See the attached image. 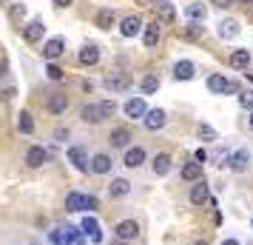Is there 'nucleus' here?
Instances as JSON below:
<instances>
[{
	"instance_id": "obj_13",
	"label": "nucleus",
	"mask_w": 253,
	"mask_h": 245,
	"mask_svg": "<svg viewBox=\"0 0 253 245\" xmlns=\"http://www.w3.org/2000/svg\"><path fill=\"white\" fill-rule=\"evenodd\" d=\"M165 120H168V117H165V111H162V108H151L142 123H145V129H148V131H160L162 126H165Z\"/></svg>"
},
{
	"instance_id": "obj_40",
	"label": "nucleus",
	"mask_w": 253,
	"mask_h": 245,
	"mask_svg": "<svg viewBox=\"0 0 253 245\" xmlns=\"http://www.w3.org/2000/svg\"><path fill=\"white\" fill-rule=\"evenodd\" d=\"M12 94H14V89H6V92H0V100H3V103H9V100H12Z\"/></svg>"
},
{
	"instance_id": "obj_30",
	"label": "nucleus",
	"mask_w": 253,
	"mask_h": 245,
	"mask_svg": "<svg viewBox=\"0 0 253 245\" xmlns=\"http://www.w3.org/2000/svg\"><path fill=\"white\" fill-rule=\"evenodd\" d=\"M114 20H117V14L111 12V9H100V12H97V26H100V29H111Z\"/></svg>"
},
{
	"instance_id": "obj_9",
	"label": "nucleus",
	"mask_w": 253,
	"mask_h": 245,
	"mask_svg": "<svg viewBox=\"0 0 253 245\" xmlns=\"http://www.w3.org/2000/svg\"><path fill=\"white\" fill-rule=\"evenodd\" d=\"M126 114L131 117V120H145V114H148V108H145V100L142 97H131V100H126Z\"/></svg>"
},
{
	"instance_id": "obj_7",
	"label": "nucleus",
	"mask_w": 253,
	"mask_h": 245,
	"mask_svg": "<svg viewBox=\"0 0 253 245\" xmlns=\"http://www.w3.org/2000/svg\"><path fill=\"white\" fill-rule=\"evenodd\" d=\"M80 117H83V123H91V126H100L105 120V111H103V105L100 103H88L85 108L80 111Z\"/></svg>"
},
{
	"instance_id": "obj_45",
	"label": "nucleus",
	"mask_w": 253,
	"mask_h": 245,
	"mask_svg": "<svg viewBox=\"0 0 253 245\" xmlns=\"http://www.w3.org/2000/svg\"><path fill=\"white\" fill-rule=\"evenodd\" d=\"M222 245H242V243H239V240H225Z\"/></svg>"
},
{
	"instance_id": "obj_37",
	"label": "nucleus",
	"mask_w": 253,
	"mask_h": 245,
	"mask_svg": "<svg viewBox=\"0 0 253 245\" xmlns=\"http://www.w3.org/2000/svg\"><path fill=\"white\" fill-rule=\"evenodd\" d=\"M100 105H103V111H105V117H111V114H114V111H117V105H114V100H103V103H100Z\"/></svg>"
},
{
	"instance_id": "obj_10",
	"label": "nucleus",
	"mask_w": 253,
	"mask_h": 245,
	"mask_svg": "<svg viewBox=\"0 0 253 245\" xmlns=\"http://www.w3.org/2000/svg\"><path fill=\"white\" fill-rule=\"evenodd\" d=\"M46 108L51 111V114H63V111L69 108V97H66L63 92H51L48 100H46Z\"/></svg>"
},
{
	"instance_id": "obj_48",
	"label": "nucleus",
	"mask_w": 253,
	"mask_h": 245,
	"mask_svg": "<svg viewBox=\"0 0 253 245\" xmlns=\"http://www.w3.org/2000/svg\"><path fill=\"white\" fill-rule=\"evenodd\" d=\"M196 245H208V243H196Z\"/></svg>"
},
{
	"instance_id": "obj_5",
	"label": "nucleus",
	"mask_w": 253,
	"mask_h": 245,
	"mask_svg": "<svg viewBox=\"0 0 253 245\" xmlns=\"http://www.w3.org/2000/svg\"><path fill=\"white\" fill-rule=\"evenodd\" d=\"M142 29H145L142 17H139V14H131V17H126V20L120 23V35L123 37H137Z\"/></svg>"
},
{
	"instance_id": "obj_1",
	"label": "nucleus",
	"mask_w": 253,
	"mask_h": 245,
	"mask_svg": "<svg viewBox=\"0 0 253 245\" xmlns=\"http://www.w3.org/2000/svg\"><path fill=\"white\" fill-rule=\"evenodd\" d=\"M114 237L120 240V243H134V240L139 237V225H137L134 220H123V222H117Z\"/></svg>"
},
{
	"instance_id": "obj_42",
	"label": "nucleus",
	"mask_w": 253,
	"mask_h": 245,
	"mask_svg": "<svg viewBox=\"0 0 253 245\" xmlns=\"http://www.w3.org/2000/svg\"><path fill=\"white\" fill-rule=\"evenodd\" d=\"M71 3H74V0H54V6H57V9H69Z\"/></svg>"
},
{
	"instance_id": "obj_41",
	"label": "nucleus",
	"mask_w": 253,
	"mask_h": 245,
	"mask_svg": "<svg viewBox=\"0 0 253 245\" xmlns=\"http://www.w3.org/2000/svg\"><path fill=\"white\" fill-rule=\"evenodd\" d=\"M85 208H88V211L97 208V197H85Z\"/></svg>"
},
{
	"instance_id": "obj_31",
	"label": "nucleus",
	"mask_w": 253,
	"mask_h": 245,
	"mask_svg": "<svg viewBox=\"0 0 253 245\" xmlns=\"http://www.w3.org/2000/svg\"><path fill=\"white\" fill-rule=\"evenodd\" d=\"M17 129H20V134H32V131H35V120H32L29 111H20V117H17Z\"/></svg>"
},
{
	"instance_id": "obj_38",
	"label": "nucleus",
	"mask_w": 253,
	"mask_h": 245,
	"mask_svg": "<svg viewBox=\"0 0 253 245\" xmlns=\"http://www.w3.org/2000/svg\"><path fill=\"white\" fill-rule=\"evenodd\" d=\"M6 74H9V60L0 57V77H6Z\"/></svg>"
},
{
	"instance_id": "obj_24",
	"label": "nucleus",
	"mask_w": 253,
	"mask_h": 245,
	"mask_svg": "<svg viewBox=\"0 0 253 245\" xmlns=\"http://www.w3.org/2000/svg\"><path fill=\"white\" fill-rule=\"evenodd\" d=\"M91 171L94 174H108V171H111V157H108V154H94Z\"/></svg>"
},
{
	"instance_id": "obj_22",
	"label": "nucleus",
	"mask_w": 253,
	"mask_h": 245,
	"mask_svg": "<svg viewBox=\"0 0 253 245\" xmlns=\"http://www.w3.org/2000/svg\"><path fill=\"white\" fill-rule=\"evenodd\" d=\"M230 66L233 69H248L251 66V51L248 49H233L230 51Z\"/></svg>"
},
{
	"instance_id": "obj_20",
	"label": "nucleus",
	"mask_w": 253,
	"mask_h": 245,
	"mask_svg": "<svg viewBox=\"0 0 253 245\" xmlns=\"http://www.w3.org/2000/svg\"><path fill=\"white\" fill-rule=\"evenodd\" d=\"M194 74H196V69H194L191 60H179V63L173 66V77H176V80H194Z\"/></svg>"
},
{
	"instance_id": "obj_12",
	"label": "nucleus",
	"mask_w": 253,
	"mask_h": 245,
	"mask_svg": "<svg viewBox=\"0 0 253 245\" xmlns=\"http://www.w3.org/2000/svg\"><path fill=\"white\" fill-rule=\"evenodd\" d=\"M46 160H48V151L43 146H32V148L26 151V165H29V168H40Z\"/></svg>"
},
{
	"instance_id": "obj_27",
	"label": "nucleus",
	"mask_w": 253,
	"mask_h": 245,
	"mask_svg": "<svg viewBox=\"0 0 253 245\" xmlns=\"http://www.w3.org/2000/svg\"><path fill=\"white\" fill-rule=\"evenodd\" d=\"M191 202H194V205H205L208 202V186L202 183V180L191 188Z\"/></svg>"
},
{
	"instance_id": "obj_50",
	"label": "nucleus",
	"mask_w": 253,
	"mask_h": 245,
	"mask_svg": "<svg viewBox=\"0 0 253 245\" xmlns=\"http://www.w3.org/2000/svg\"><path fill=\"white\" fill-rule=\"evenodd\" d=\"M0 3H3V0H0Z\"/></svg>"
},
{
	"instance_id": "obj_23",
	"label": "nucleus",
	"mask_w": 253,
	"mask_h": 245,
	"mask_svg": "<svg viewBox=\"0 0 253 245\" xmlns=\"http://www.w3.org/2000/svg\"><path fill=\"white\" fill-rule=\"evenodd\" d=\"M182 180L185 183H199L202 180V163H188V165H182Z\"/></svg>"
},
{
	"instance_id": "obj_34",
	"label": "nucleus",
	"mask_w": 253,
	"mask_h": 245,
	"mask_svg": "<svg viewBox=\"0 0 253 245\" xmlns=\"http://www.w3.org/2000/svg\"><path fill=\"white\" fill-rule=\"evenodd\" d=\"M46 77H48V80H54V83H60L63 77H66V71L60 69L57 63H48V66H46Z\"/></svg>"
},
{
	"instance_id": "obj_14",
	"label": "nucleus",
	"mask_w": 253,
	"mask_h": 245,
	"mask_svg": "<svg viewBox=\"0 0 253 245\" xmlns=\"http://www.w3.org/2000/svg\"><path fill=\"white\" fill-rule=\"evenodd\" d=\"M128 86H131L128 74H120V71H117V74H108V77H105V89H108V92H126Z\"/></svg>"
},
{
	"instance_id": "obj_11",
	"label": "nucleus",
	"mask_w": 253,
	"mask_h": 245,
	"mask_svg": "<svg viewBox=\"0 0 253 245\" xmlns=\"http://www.w3.org/2000/svg\"><path fill=\"white\" fill-rule=\"evenodd\" d=\"M43 35H46V23H43V20H32V23H26L23 37L29 40V43H40Z\"/></svg>"
},
{
	"instance_id": "obj_33",
	"label": "nucleus",
	"mask_w": 253,
	"mask_h": 245,
	"mask_svg": "<svg viewBox=\"0 0 253 245\" xmlns=\"http://www.w3.org/2000/svg\"><path fill=\"white\" fill-rule=\"evenodd\" d=\"M196 134H199V140H202V143H213V140H216V129H213V126H208V123H199Z\"/></svg>"
},
{
	"instance_id": "obj_15",
	"label": "nucleus",
	"mask_w": 253,
	"mask_h": 245,
	"mask_svg": "<svg viewBox=\"0 0 253 245\" xmlns=\"http://www.w3.org/2000/svg\"><path fill=\"white\" fill-rule=\"evenodd\" d=\"M171 163H173L171 154L162 151V154H157V157H154V163H151V171H154L157 177H165L168 171H171Z\"/></svg>"
},
{
	"instance_id": "obj_49",
	"label": "nucleus",
	"mask_w": 253,
	"mask_h": 245,
	"mask_svg": "<svg viewBox=\"0 0 253 245\" xmlns=\"http://www.w3.org/2000/svg\"><path fill=\"white\" fill-rule=\"evenodd\" d=\"M248 3H251V6H253V0H248Z\"/></svg>"
},
{
	"instance_id": "obj_47",
	"label": "nucleus",
	"mask_w": 253,
	"mask_h": 245,
	"mask_svg": "<svg viewBox=\"0 0 253 245\" xmlns=\"http://www.w3.org/2000/svg\"><path fill=\"white\" fill-rule=\"evenodd\" d=\"M248 126H251V131H253V111L248 114Z\"/></svg>"
},
{
	"instance_id": "obj_4",
	"label": "nucleus",
	"mask_w": 253,
	"mask_h": 245,
	"mask_svg": "<svg viewBox=\"0 0 253 245\" xmlns=\"http://www.w3.org/2000/svg\"><path fill=\"white\" fill-rule=\"evenodd\" d=\"M69 163L77 168V171H88L91 168V163H88V154H85V148L83 146H71L69 148Z\"/></svg>"
},
{
	"instance_id": "obj_32",
	"label": "nucleus",
	"mask_w": 253,
	"mask_h": 245,
	"mask_svg": "<svg viewBox=\"0 0 253 245\" xmlns=\"http://www.w3.org/2000/svg\"><path fill=\"white\" fill-rule=\"evenodd\" d=\"M157 17L165 20V23H171V20H176V9L171 3H162V6H157Z\"/></svg>"
},
{
	"instance_id": "obj_44",
	"label": "nucleus",
	"mask_w": 253,
	"mask_h": 245,
	"mask_svg": "<svg viewBox=\"0 0 253 245\" xmlns=\"http://www.w3.org/2000/svg\"><path fill=\"white\" fill-rule=\"evenodd\" d=\"M213 3H216V6H222V9H228V6L233 3V0H213Z\"/></svg>"
},
{
	"instance_id": "obj_8",
	"label": "nucleus",
	"mask_w": 253,
	"mask_h": 245,
	"mask_svg": "<svg viewBox=\"0 0 253 245\" xmlns=\"http://www.w3.org/2000/svg\"><path fill=\"white\" fill-rule=\"evenodd\" d=\"M63 51H66L63 37H51V40H46V43H43V57H46L48 63H54V60H57Z\"/></svg>"
},
{
	"instance_id": "obj_28",
	"label": "nucleus",
	"mask_w": 253,
	"mask_h": 245,
	"mask_svg": "<svg viewBox=\"0 0 253 245\" xmlns=\"http://www.w3.org/2000/svg\"><path fill=\"white\" fill-rule=\"evenodd\" d=\"M139 89H142V94H157L160 92V77L157 74H145L142 83H139Z\"/></svg>"
},
{
	"instance_id": "obj_21",
	"label": "nucleus",
	"mask_w": 253,
	"mask_h": 245,
	"mask_svg": "<svg viewBox=\"0 0 253 245\" xmlns=\"http://www.w3.org/2000/svg\"><path fill=\"white\" fill-rule=\"evenodd\" d=\"M80 63L83 66H94V63H100V49L94 46V43H85L80 49Z\"/></svg>"
},
{
	"instance_id": "obj_39",
	"label": "nucleus",
	"mask_w": 253,
	"mask_h": 245,
	"mask_svg": "<svg viewBox=\"0 0 253 245\" xmlns=\"http://www.w3.org/2000/svg\"><path fill=\"white\" fill-rule=\"evenodd\" d=\"M54 137H57L60 143H63V140H69V129H57V131H54Z\"/></svg>"
},
{
	"instance_id": "obj_29",
	"label": "nucleus",
	"mask_w": 253,
	"mask_h": 245,
	"mask_svg": "<svg viewBox=\"0 0 253 245\" xmlns=\"http://www.w3.org/2000/svg\"><path fill=\"white\" fill-rule=\"evenodd\" d=\"M157 43H160V23L154 20V23H148V26H145V46H148V49H154Z\"/></svg>"
},
{
	"instance_id": "obj_16",
	"label": "nucleus",
	"mask_w": 253,
	"mask_h": 245,
	"mask_svg": "<svg viewBox=\"0 0 253 245\" xmlns=\"http://www.w3.org/2000/svg\"><path fill=\"white\" fill-rule=\"evenodd\" d=\"M185 17H188L191 23H202V20L208 17L205 3H188V6H185Z\"/></svg>"
},
{
	"instance_id": "obj_19",
	"label": "nucleus",
	"mask_w": 253,
	"mask_h": 245,
	"mask_svg": "<svg viewBox=\"0 0 253 245\" xmlns=\"http://www.w3.org/2000/svg\"><path fill=\"white\" fill-rule=\"evenodd\" d=\"M80 228H83V234H88V240H91V243H103V234H100V222L94 220V217H85Z\"/></svg>"
},
{
	"instance_id": "obj_43",
	"label": "nucleus",
	"mask_w": 253,
	"mask_h": 245,
	"mask_svg": "<svg viewBox=\"0 0 253 245\" xmlns=\"http://www.w3.org/2000/svg\"><path fill=\"white\" fill-rule=\"evenodd\" d=\"M208 160V151L205 148H199V151H196V163H205Z\"/></svg>"
},
{
	"instance_id": "obj_35",
	"label": "nucleus",
	"mask_w": 253,
	"mask_h": 245,
	"mask_svg": "<svg viewBox=\"0 0 253 245\" xmlns=\"http://www.w3.org/2000/svg\"><path fill=\"white\" fill-rule=\"evenodd\" d=\"M23 14H26V6H23V3H17V6H12V12H9V17H12L14 23H17V20H20Z\"/></svg>"
},
{
	"instance_id": "obj_3",
	"label": "nucleus",
	"mask_w": 253,
	"mask_h": 245,
	"mask_svg": "<svg viewBox=\"0 0 253 245\" xmlns=\"http://www.w3.org/2000/svg\"><path fill=\"white\" fill-rule=\"evenodd\" d=\"M239 32H242V26H239L236 17H222V20H219L216 35L222 37V40H233V37H239Z\"/></svg>"
},
{
	"instance_id": "obj_36",
	"label": "nucleus",
	"mask_w": 253,
	"mask_h": 245,
	"mask_svg": "<svg viewBox=\"0 0 253 245\" xmlns=\"http://www.w3.org/2000/svg\"><path fill=\"white\" fill-rule=\"evenodd\" d=\"M239 103L245 105V108H251V111H253V92H242L239 94Z\"/></svg>"
},
{
	"instance_id": "obj_6",
	"label": "nucleus",
	"mask_w": 253,
	"mask_h": 245,
	"mask_svg": "<svg viewBox=\"0 0 253 245\" xmlns=\"http://www.w3.org/2000/svg\"><path fill=\"white\" fill-rule=\"evenodd\" d=\"M228 165L236 171V174H245V171H248V165H251V151H248V148L233 151V154H230V160H228Z\"/></svg>"
},
{
	"instance_id": "obj_18",
	"label": "nucleus",
	"mask_w": 253,
	"mask_h": 245,
	"mask_svg": "<svg viewBox=\"0 0 253 245\" xmlns=\"http://www.w3.org/2000/svg\"><path fill=\"white\" fill-rule=\"evenodd\" d=\"M142 163H145V148H142V146L126 148V165L128 168H139Z\"/></svg>"
},
{
	"instance_id": "obj_2",
	"label": "nucleus",
	"mask_w": 253,
	"mask_h": 245,
	"mask_svg": "<svg viewBox=\"0 0 253 245\" xmlns=\"http://www.w3.org/2000/svg\"><path fill=\"white\" fill-rule=\"evenodd\" d=\"M208 89L213 94H233L236 92V83H230L225 74H211L208 77Z\"/></svg>"
},
{
	"instance_id": "obj_17",
	"label": "nucleus",
	"mask_w": 253,
	"mask_h": 245,
	"mask_svg": "<svg viewBox=\"0 0 253 245\" xmlns=\"http://www.w3.org/2000/svg\"><path fill=\"white\" fill-rule=\"evenodd\" d=\"M111 146L114 148H128V143H131V131L126 129V126H120V129H111Z\"/></svg>"
},
{
	"instance_id": "obj_25",
	"label": "nucleus",
	"mask_w": 253,
	"mask_h": 245,
	"mask_svg": "<svg viewBox=\"0 0 253 245\" xmlns=\"http://www.w3.org/2000/svg\"><path fill=\"white\" fill-rule=\"evenodd\" d=\"M108 194L111 197H126V194H131V183H128L126 177H117V180H111V186H108Z\"/></svg>"
},
{
	"instance_id": "obj_26",
	"label": "nucleus",
	"mask_w": 253,
	"mask_h": 245,
	"mask_svg": "<svg viewBox=\"0 0 253 245\" xmlns=\"http://www.w3.org/2000/svg\"><path fill=\"white\" fill-rule=\"evenodd\" d=\"M66 211H71V214H77V211H85V194H77V191H71L69 197H66Z\"/></svg>"
},
{
	"instance_id": "obj_46",
	"label": "nucleus",
	"mask_w": 253,
	"mask_h": 245,
	"mask_svg": "<svg viewBox=\"0 0 253 245\" xmlns=\"http://www.w3.org/2000/svg\"><path fill=\"white\" fill-rule=\"evenodd\" d=\"M162 3H165V0H151V6H154V9H157V6H162Z\"/></svg>"
}]
</instances>
